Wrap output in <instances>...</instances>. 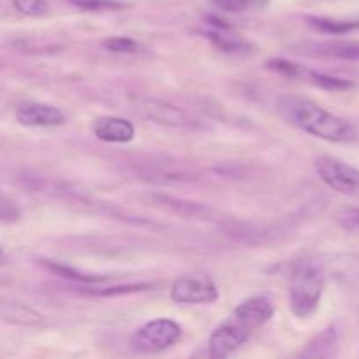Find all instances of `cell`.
I'll list each match as a JSON object with an SVG mask.
<instances>
[{"label": "cell", "instance_id": "obj_1", "mask_svg": "<svg viewBox=\"0 0 359 359\" xmlns=\"http://www.w3.org/2000/svg\"><path fill=\"white\" fill-rule=\"evenodd\" d=\"M273 304L266 297H252L242 302L228 319H224L209 339V356L224 359L241 349L252 333L273 318Z\"/></svg>", "mask_w": 359, "mask_h": 359}, {"label": "cell", "instance_id": "obj_2", "mask_svg": "<svg viewBox=\"0 0 359 359\" xmlns=\"http://www.w3.org/2000/svg\"><path fill=\"white\" fill-rule=\"evenodd\" d=\"M277 109L287 123L326 142L347 144L356 139V130L349 121L307 98L283 97Z\"/></svg>", "mask_w": 359, "mask_h": 359}, {"label": "cell", "instance_id": "obj_3", "mask_svg": "<svg viewBox=\"0 0 359 359\" xmlns=\"http://www.w3.org/2000/svg\"><path fill=\"white\" fill-rule=\"evenodd\" d=\"M325 273L316 263L304 262L293 270L290 284V305L297 318H311L321 304Z\"/></svg>", "mask_w": 359, "mask_h": 359}, {"label": "cell", "instance_id": "obj_4", "mask_svg": "<svg viewBox=\"0 0 359 359\" xmlns=\"http://www.w3.org/2000/svg\"><path fill=\"white\" fill-rule=\"evenodd\" d=\"M181 339V326L172 319H153L133 332L130 346L135 353L154 354L168 349Z\"/></svg>", "mask_w": 359, "mask_h": 359}, {"label": "cell", "instance_id": "obj_5", "mask_svg": "<svg viewBox=\"0 0 359 359\" xmlns=\"http://www.w3.org/2000/svg\"><path fill=\"white\" fill-rule=\"evenodd\" d=\"M135 112H139V116H142L147 121L172 126V128L195 130L202 126V121L193 118L184 109L168 104V102L156 100V98H137Z\"/></svg>", "mask_w": 359, "mask_h": 359}, {"label": "cell", "instance_id": "obj_6", "mask_svg": "<svg viewBox=\"0 0 359 359\" xmlns=\"http://www.w3.org/2000/svg\"><path fill=\"white\" fill-rule=\"evenodd\" d=\"M314 168L321 181L337 193L359 198V168L332 156H321L314 161Z\"/></svg>", "mask_w": 359, "mask_h": 359}, {"label": "cell", "instance_id": "obj_7", "mask_svg": "<svg viewBox=\"0 0 359 359\" xmlns=\"http://www.w3.org/2000/svg\"><path fill=\"white\" fill-rule=\"evenodd\" d=\"M219 297L217 286L205 273H188L181 276L170 290V298L175 304L200 305L212 304Z\"/></svg>", "mask_w": 359, "mask_h": 359}, {"label": "cell", "instance_id": "obj_8", "mask_svg": "<svg viewBox=\"0 0 359 359\" xmlns=\"http://www.w3.org/2000/svg\"><path fill=\"white\" fill-rule=\"evenodd\" d=\"M140 175L144 181L154 182V184H177V182H189L198 179L200 170L189 163L167 158V160L144 163L140 168Z\"/></svg>", "mask_w": 359, "mask_h": 359}, {"label": "cell", "instance_id": "obj_9", "mask_svg": "<svg viewBox=\"0 0 359 359\" xmlns=\"http://www.w3.org/2000/svg\"><path fill=\"white\" fill-rule=\"evenodd\" d=\"M16 119L25 126L34 128H51L67 121L65 114L58 107L42 102H25L16 109Z\"/></svg>", "mask_w": 359, "mask_h": 359}, {"label": "cell", "instance_id": "obj_10", "mask_svg": "<svg viewBox=\"0 0 359 359\" xmlns=\"http://www.w3.org/2000/svg\"><path fill=\"white\" fill-rule=\"evenodd\" d=\"M93 135L104 142L126 144L135 137V126L132 121L118 116H102L95 119Z\"/></svg>", "mask_w": 359, "mask_h": 359}, {"label": "cell", "instance_id": "obj_11", "mask_svg": "<svg viewBox=\"0 0 359 359\" xmlns=\"http://www.w3.org/2000/svg\"><path fill=\"white\" fill-rule=\"evenodd\" d=\"M153 200L158 203V205L163 207V209H168L170 212L179 214V216L182 217L209 221L212 219L214 216V210L210 209V207L202 205V203L188 202V200H182V198H175V196H170V195H163V193L154 195Z\"/></svg>", "mask_w": 359, "mask_h": 359}, {"label": "cell", "instance_id": "obj_12", "mask_svg": "<svg viewBox=\"0 0 359 359\" xmlns=\"http://www.w3.org/2000/svg\"><path fill=\"white\" fill-rule=\"evenodd\" d=\"M0 321L20 326H37L44 323L39 312L18 302H0Z\"/></svg>", "mask_w": 359, "mask_h": 359}, {"label": "cell", "instance_id": "obj_13", "mask_svg": "<svg viewBox=\"0 0 359 359\" xmlns=\"http://www.w3.org/2000/svg\"><path fill=\"white\" fill-rule=\"evenodd\" d=\"M339 347V335H337L335 326L323 330L319 335H316L311 342L307 344L300 356L304 358H332L337 354Z\"/></svg>", "mask_w": 359, "mask_h": 359}, {"label": "cell", "instance_id": "obj_14", "mask_svg": "<svg viewBox=\"0 0 359 359\" xmlns=\"http://www.w3.org/2000/svg\"><path fill=\"white\" fill-rule=\"evenodd\" d=\"M41 265L44 266V269H48L49 272L56 273V276L63 277V279L74 280V283L98 284V283H105V280H109V276H98V273L81 272V270L72 269V266L63 265V263H58V262H48V259H42Z\"/></svg>", "mask_w": 359, "mask_h": 359}, {"label": "cell", "instance_id": "obj_15", "mask_svg": "<svg viewBox=\"0 0 359 359\" xmlns=\"http://www.w3.org/2000/svg\"><path fill=\"white\" fill-rule=\"evenodd\" d=\"M307 23L312 30L328 35H346L349 34V32L359 30V21H340L332 20V18L309 16Z\"/></svg>", "mask_w": 359, "mask_h": 359}, {"label": "cell", "instance_id": "obj_16", "mask_svg": "<svg viewBox=\"0 0 359 359\" xmlns=\"http://www.w3.org/2000/svg\"><path fill=\"white\" fill-rule=\"evenodd\" d=\"M319 53L332 58L359 62V41H333L318 46Z\"/></svg>", "mask_w": 359, "mask_h": 359}, {"label": "cell", "instance_id": "obj_17", "mask_svg": "<svg viewBox=\"0 0 359 359\" xmlns=\"http://www.w3.org/2000/svg\"><path fill=\"white\" fill-rule=\"evenodd\" d=\"M300 79H307L309 83L316 84V86H319V88H325V90H330V91H346V90H351V88L354 86L351 81L328 76V74L318 72V70L305 69V67L302 69Z\"/></svg>", "mask_w": 359, "mask_h": 359}, {"label": "cell", "instance_id": "obj_18", "mask_svg": "<svg viewBox=\"0 0 359 359\" xmlns=\"http://www.w3.org/2000/svg\"><path fill=\"white\" fill-rule=\"evenodd\" d=\"M270 0H210L216 9L223 13H248V11H259L269 6Z\"/></svg>", "mask_w": 359, "mask_h": 359}, {"label": "cell", "instance_id": "obj_19", "mask_svg": "<svg viewBox=\"0 0 359 359\" xmlns=\"http://www.w3.org/2000/svg\"><path fill=\"white\" fill-rule=\"evenodd\" d=\"M205 37L209 39V41L212 42L217 49H221V51H224V53H241V51H248V49L251 48L248 42L241 41V39L226 37V35H224L221 30L205 32Z\"/></svg>", "mask_w": 359, "mask_h": 359}, {"label": "cell", "instance_id": "obj_20", "mask_svg": "<svg viewBox=\"0 0 359 359\" xmlns=\"http://www.w3.org/2000/svg\"><path fill=\"white\" fill-rule=\"evenodd\" d=\"M154 284L140 283V284H125V286H112L105 287V290H93L90 294L95 297H119V294H130V293H140V291L153 290Z\"/></svg>", "mask_w": 359, "mask_h": 359}, {"label": "cell", "instance_id": "obj_21", "mask_svg": "<svg viewBox=\"0 0 359 359\" xmlns=\"http://www.w3.org/2000/svg\"><path fill=\"white\" fill-rule=\"evenodd\" d=\"M21 219V209L16 200L0 191V223H16Z\"/></svg>", "mask_w": 359, "mask_h": 359}, {"label": "cell", "instance_id": "obj_22", "mask_svg": "<svg viewBox=\"0 0 359 359\" xmlns=\"http://www.w3.org/2000/svg\"><path fill=\"white\" fill-rule=\"evenodd\" d=\"M72 6L83 11H119L125 7V4L119 0H70Z\"/></svg>", "mask_w": 359, "mask_h": 359}, {"label": "cell", "instance_id": "obj_23", "mask_svg": "<svg viewBox=\"0 0 359 359\" xmlns=\"http://www.w3.org/2000/svg\"><path fill=\"white\" fill-rule=\"evenodd\" d=\"M107 51L111 53H137L140 49V44L133 41L132 37H111L102 42Z\"/></svg>", "mask_w": 359, "mask_h": 359}, {"label": "cell", "instance_id": "obj_24", "mask_svg": "<svg viewBox=\"0 0 359 359\" xmlns=\"http://www.w3.org/2000/svg\"><path fill=\"white\" fill-rule=\"evenodd\" d=\"M266 65H269V69L276 70V72L279 74H284V76L287 77H293V79H300L302 69H304V65H300V63L290 62V60H284V58L269 60Z\"/></svg>", "mask_w": 359, "mask_h": 359}, {"label": "cell", "instance_id": "obj_25", "mask_svg": "<svg viewBox=\"0 0 359 359\" xmlns=\"http://www.w3.org/2000/svg\"><path fill=\"white\" fill-rule=\"evenodd\" d=\"M335 219L342 230L359 235V207L342 210V212L337 214Z\"/></svg>", "mask_w": 359, "mask_h": 359}, {"label": "cell", "instance_id": "obj_26", "mask_svg": "<svg viewBox=\"0 0 359 359\" xmlns=\"http://www.w3.org/2000/svg\"><path fill=\"white\" fill-rule=\"evenodd\" d=\"M14 7L27 16H44L48 13L46 0H13Z\"/></svg>", "mask_w": 359, "mask_h": 359}, {"label": "cell", "instance_id": "obj_27", "mask_svg": "<svg viewBox=\"0 0 359 359\" xmlns=\"http://www.w3.org/2000/svg\"><path fill=\"white\" fill-rule=\"evenodd\" d=\"M0 255H2V249H0Z\"/></svg>", "mask_w": 359, "mask_h": 359}]
</instances>
